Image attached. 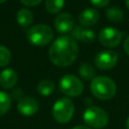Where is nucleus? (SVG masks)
<instances>
[{
    "label": "nucleus",
    "instance_id": "nucleus-1",
    "mask_svg": "<svg viewBox=\"0 0 129 129\" xmlns=\"http://www.w3.org/2000/svg\"><path fill=\"white\" fill-rule=\"evenodd\" d=\"M79 53V47L72 36L63 35L57 37L48 49L50 61L57 67H68L72 64Z\"/></svg>",
    "mask_w": 129,
    "mask_h": 129
},
{
    "label": "nucleus",
    "instance_id": "nucleus-2",
    "mask_svg": "<svg viewBox=\"0 0 129 129\" xmlns=\"http://www.w3.org/2000/svg\"><path fill=\"white\" fill-rule=\"evenodd\" d=\"M91 92L99 100H110L116 94V84L108 77H95L91 82Z\"/></svg>",
    "mask_w": 129,
    "mask_h": 129
},
{
    "label": "nucleus",
    "instance_id": "nucleus-3",
    "mask_svg": "<svg viewBox=\"0 0 129 129\" xmlns=\"http://www.w3.org/2000/svg\"><path fill=\"white\" fill-rule=\"evenodd\" d=\"M26 37L28 41L34 45L42 46L49 43L53 38L52 29L45 24H36L31 26L27 32Z\"/></svg>",
    "mask_w": 129,
    "mask_h": 129
},
{
    "label": "nucleus",
    "instance_id": "nucleus-4",
    "mask_svg": "<svg viewBox=\"0 0 129 129\" xmlns=\"http://www.w3.org/2000/svg\"><path fill=\"white\" fill-rule=\"evenodd\" d=\"M85 123L90 128L101 129L108 124V114L105 110L97 106L88 107L83 115Z\"/></svg>",
    "mask_w": 129,
    "mask_h": 129
},
{
    "label": "nucleus",
    "instance_id": "nucleus-5",
    "mask_svg": "<svg viewBox=\"0 0 129 129\" xmlns=\"http://www.w3.org/2000/svg\"><path fill=\"white\" fill-rule=\"evenodd\" d=\"M75 112L74 103L68 98H61L57 100L52 107V116L58 123H68Z\"/></svg>",
    "mask_w": 129,
    "mask_h": 129
},
{
    "label": "nucleus",
    "instance_id": "nucleus-6",
    "mask_svg": "<svg viewBox=\"0 0 129 129\" xmlns=\"http://www.w3.org/2000/svg\"><path fill=\"white\" fill-rule=\"evenodd\" d=\"M59 89L69 97H78L83 93L84 85L78 77L74 75H66L59 81Z\"/></svg>",
    "mask_w": 129,
    "mask_h": 129
},
{
    "label": "nucleus",
    "instance_id": "nucleus-7",
    "mask_svg": "<svg viewBox=\"0 0 129 129\" xmlns=\"http://www.w3.org/2000/svg\"><path fill=\"white\" fill-rule=\"evenodd\" d=\"M122 33L116 28L113 27H105L100 30L98 34L99 41L102 45L106 47H115L117 46L121 39H122Z\"/></svg>",
    "mask_w": 129,
    "mask_h": 129
},
{
    "label": "nucleus",
    "instance_id": "nucleus-8",
    "mask_svg": "<svg viewBox=\"0 0 129 129\" xmlns=\"http://www.w3.org/2000/svg\"><path fill=\"white\" fill-rule=\"evenodd\" d=\"M118 60V55L113 50H103L95 57V64L100 70H110L115 67Z\"/></svg>",
    "mask_w": 129,
    "mask_h": 129
},
{
    "label": "nucleus",
    "instance_id": "nucleus-9",
    "mask_svg": "<svg viewBox=\"0 0 129 129\" xmlns=\"http://www.w3.org/2000/svg\"><path fill=\"white\" fill-rule=\"evenodd\" d=\"M38 102L32 97H23L17 103V110L23 116H32L38 111Z\"/></svg>",
    "mask_w": 129,
    "mask_h": 129
},
{
    "label": "nucleus",
    "instance_id": "nucleus-10",
    "mask_svg": "<svg viewBox=\"0 0 129 129\" xmlns=\"http://www.w3.org/2000/svg\"><path fill=\"white\" fill-rule=\"evenodd\" d=\"M54 27L57 32L59 33H69L72 32L74 29V18L73 16L68 13H61L57 15L54 19Z\"/></svg>",
    "mask_w": 129,
    "mask_h": 129
},
{
    "label": "nucleus",
    "instance_id": "nucleus-11",
    "mask_svg": "<svg viewBox=\"0 0 129 129\" xmlns=\"http://www.w3.org/2000/svg\"><path fill=\"white\" fill-rule=\"evenodd\" d=\"M99 18L100 14L94 8H86L79 15V21L83 26H93L99 21Z\"/></svg>",
    "mask_w": 129,
    "mask_h": 129
},
{
    "label": "nucleus",
    "instance_id": "nucleus-12",
    "mask_svg": "<svg viewBox=\"0 0 129 129\" xmlns=\"http://www.w3.org/2000/svg\"><path fill=\"white\" fill-rule=\"evenodd\" d=\"M17 74L13 69H5L0 74V85L3 89H12L17 83Z\"/></svg>",
    "mask_w": 129,
    "mask_h": 129
},
{
    "label": "nucleus",
    "instance_id": "nucleus-13",
    "mask_svg": "<svg viewBox=\"0 0 129 129\" xmlns=\"http://www.w3.org/2000/svg\"><path fill=\"white\" fill-rule=\"evenodd\" d=\"M73 38L81 40L83 42H93L95 39V33L91 29H85L81 26L75 27L72 31Z\"/></svg>",
    "mask_w": 129,
    "mask_h": 129
},
{
    "label": "nucleus",
    "instance_id": "nucleus-14",
    "mask_svg": "<svg viewBox=\"0 0 129 129\" xmlns=\"http://www.w3.org/2000/svg\"><path fill=\"white\" fill-rule=\"evenodd\" d=\"M16 20L20 26L27 27L33 21V13L27 8H22L18 10L16 14Z\"/></svg>",
    "mask_w": 129,
    "mask_h": 129
},
{
    "label": "nucleus",
    "instance_id": "nucleus-15",
    "mask_svg": "<svg viewBox=\"0 0 129 129\" xmlns=\"http://www.w3.org/2000/svg\"><path fill=\"white\" fill-rule=\"evenodd\" d=\"M79 74L81 78L85 81H91L95 78V69L90 63H83L79 67Z\"/></svg>",
    "mask_w": 129,
    "mask_h": 129
},
{
    "label": "nucleus",
    "instance_id": "nucleus-16",
    "mask_svg": "<svg viewBox=\"0 0 129 129\" xmlns=\"http://www.w3.org/2000/svg\"><path fill=\"white\" fill-rule=\"evenodd\" d=\"M54 88H55V86L51 81L42 80L38 83L36 90L41 96H49L54 91Z\"/></svg>",
    "mask_w": 129,
    "mask_h": 129
},
{
    "label": "nucleus",
    "instance_id": "nucleus-17",
    "mask_svg": "<svg viewBox=\"0 0 129 129\" xmlns=\"http://www.w3.org/2000/svg\"><path fill=\"white\" fill-rule=\"evenodd\" d=\"M106 17L112 22H120L123 19V11L116 7H109L106 9Z\"/></svg>",
    "mask_w": 129,
    "mask_h": 129
},
{
    "label": "nucleus",
    "instance_id": "nucleus-18",
    "mask_svg": "<svg viewBox=\"0 0 129 129\" xmlns=\"http://www.w3.org/2000/svg\"><path fill=\"white\" fill-rule=\"evenodd\" d=\"M11 107V97L5 92L0 91V116L6 114Z\"/></svg>",
    "mask_w": 129,
    "mask_h": 129
},
{
    "label": "nucleus",
    "instance_id": "nucleus-19",
    "mask_svg": "<svg viewBox=\"0 0 129 129\" xmlns=\"http://www.w3.org/2000/svg\"><path fill=\"white\" fill-rule=\"evenodd\" d=\"M63 5H64V0H46L45 1V8L51 14L59 12L62 9Z\"/></svg>",
    "mask_w": 129,
    "mask_h": 129
},
{
    "label": "nucleus",
    "instance_id": "nucleus-20",
    "mask_svg": "<svg viewBox=\"0 0 129 129\" xmlns=\"http://www.w3.org/2000/svg\"><path fill=\"white\" fill-rule=\"evenodd\" d=\"M11 60V52L10 50L4 46L0 45V67L7 66Z\"/></svg>",
    "mask_w": 129,
    "mask_h": 129
},
{
    "label": "nucleus",
    "instance_id": "nucleus-21",
    "mask_svg": "<svg viewBox=\"0 0 129 129\" xmlns=\"http://www.w3.org/2000/svg\"><path fill=\"white\" fill-rule=\"evenodd\" d=\"M10 97H12L14 100H18V101H20V100L23 98V93H22V91H21L20 89H14V90L12 91Z\"/></svg>",
    "mask_w": 129,
    "mask_h": 129
},
{
    "label": "nucleus",
    "instance_id": "nucleus-22",
    "mask_svg": "<svg viewBox=\"0 0 129 129\" xmlns=\"http://www.w3.org/2000/svg\"><path fill=\"white\" fill-rule=\"evenodd\" d=\"M110 0H90V2L96 7H104L109 3Z\"/></svg>",
    "mask_w": 129,
    "mask_h": 129
},
{
    "label": "nucleus",
    "instance_id": "nucleus-23",
    "mask_svg": "<svg viewBox=\"0 0 129 129\" xmlns=\"http://www.w3.org/2000/svg\"><path fill=\"white\" fill-rule=\"evenodd\" d=\"M20 2L25 6H35L41 2V0H20Z\"/></svg>",
    "mask_w": 129,
    "mask_h": 129
},
{
    "label": "nucleus",
    "instance_id": "nucleus-24",
    "mask_svg": "<svg viewBox=\"0 0 129 129\" xmlns=\"http://www.w3.org/2000/svg\"><path fill=\"white\" fill-rule=\"evenodd\" d=\"M123 48H124L125 52L129 55V36H127L126 39L124 40V42H123Z\"/></svg>",
    "mask_w": 129,
    "mask_h": 129
},
{
    "label": "nucleus",
    "instance_id": "nucleus-25",
    "mask_svg": "<svg viewBox=\"0 0 129 129\" xmlns=\"http://www.w3.org/2000/svg\"><path fill=\"white\" fill-rule=\"evenodd\" d=\"M73 129H91V128L88 127V126H82V125H80V126H76V127H74Z\"/></svg>",
    "mask_w": 129,
    "mask_h": 129
},
{
    "label": "nucleus",
    "instance_id": "nucleus-26",
    "mask_svg": "<svg viewBox=\"0 0 129 129\" xmlns=\"http://www.w3.org/2000/svg\"><path fill=\"white\" fill-rule=\"evenodd\" d=\"M126 129H129V117L126 120Z\"/></svg>",
    "mask_w": 129,
    "mask_h": 129
},
{
    "label": "nucleus",
    "instance_id": "nucleus-27",
    "mask_svg": "<svg viewBox=\"0 0 129 129\" xmlns=\"http://www.w3.org/2000/svg\"><path fill=\"white\" fill-rule=\"evenodd\" d=\"M125 3H126V6H127V8L129 9V0H125Z\"/></svg>",
    "mask_w": 129,
    "mask_h": 129
},
{
    "label": "nucleus",
    "instance_id": "nucleus-28",
    "mask_svg": "<svg viewBox=\"0 0 129 129\" xmlns=\"http://www.w3.org/2000/svg\"><path fill=\"white\" fill-rule=\"evenodd\" d=\"M6 0H0V3H4Z\"/></svg>",
    "mask_w": 129,
    "mask_h": 129
}]
</instances>
